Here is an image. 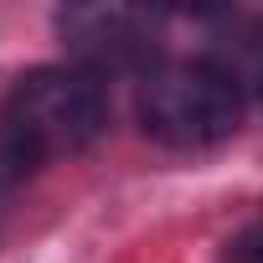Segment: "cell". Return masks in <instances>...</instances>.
I'll use <instances>...</instances> for the list:
<instances>
[{
	"label": "cell",
	"mask_w": 263,
	"mask_h": 263,
	"mask_svg": "<svg viewBox=\"0 0 263 263\" xmlns=\"http://www.w3.org/2000/svg\"><path fill=\"white\" fill-rule=\"evenodd\" d=\"M57 26L67 36L72 62L98 78H114L129 67L145 78L160 62V26L140 11H103V6L98 11H62Z\"/></svg>",
	"instance_id": "cell-3"
},
{
	"label": "cell",
	"mask_w": 263,
	"mask_h": 263,
	"mask_svg": "<svg viewBox=\"0 0 263 263\" xmlns=\"http://www.w3.org/2000/svg\"><path fill=\"white\" fill-rule=\"evenodd\" d=\"M108 129V78L78 62H47L11 83L0 98V171L21 181L26 171L57 165L98 145Z\"/></svg>",
	"instance_id": "cell-1"
},
{
	"label": "cell",
	"mask_w": 263,
	"mask_h": 263,
	"mask_svg": "<svg viewBox=\"0 0 263 263\" xmlns=\"http://www.w3.org/2000/svg\"><path fill=\"white\" fill-rule=\"evenodd\" d=\"M242 78L217 52L160 57L135 88V119L165 150H212L242 129Z\"/></svg>",
	"instance_id": "cell-2"
},
{
	"label": "cell",
	"mask_w": 263,
	"mask_h": 263,
	"mask_svg": "<svg viewBox=\"0 0 263 263\" xmlns=\"http://www.w3.org/2000/svg\"><path fill=\"white\" fill-rule=\"evenodd\" d=\"M253 88H258V103H263V62H258V83Z\"/></svg>",
	"instance_id": "cell-5"
},
{
	"label": "cell",
	"mask_w": 263,
	"mask_h": 263,
	"mask_svg": "<svg viewBox=\"0 0 263 263\" xmlns=\"http://www.w3.org/2000/svg\"><path fill=\"white\" fill-rule=\"evenodd\" d=\"M222 263H263V217H258V222H248L242 232H232V237H227Z\"/></svg>",
	"instance_id": "cell-4"
}]
</instances>
